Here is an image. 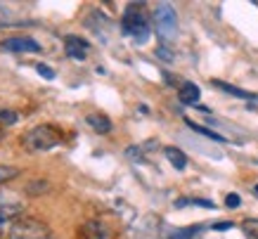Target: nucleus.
<instances>
[{"instance_id": "obj_5", "label": "nucleus", "mask_w": 258, "mask_h": 239, "mask_svg": "<svg viewBox=\"0 0 258 239\" xmlns=\"http://www.w3.org/2000/svg\"><path fill=\"white\" fill-rule=\"evenodd\" d=\"M24 201L15 192H0V234L3 230L24 216Z\"/></svg>"}, {"instance_id": "obj_4", "label": "nucleus", "mask_w": 258, "mask_h": 239, "mask_svg": "<svg viewBox=\"0 0 258 239\" xmlns=\"http://www.w3.org/2000/svg\"><path fill=\"white\" fill-rule=\"evenodd\" d=\"M152 19H154L157 36L164 40V43H168V40H173L175 36H178V17H175L173 5H168V3H159L157 8H154Z\"/></svg>"}, {"instance_id": "obj_19", "label": "nucleus", "mask_w": 258, "mask_h": 239, "mask_svg": "<svg viewBox=\"0 0 258 239\" xmlns=\"http://www.w3.org/2000/svg\"><path fill=\"white\" fill-rule=\"evenodd\" d=\"M36 71H38L43 78H47V81H52V78H55V71L50 69L47 64H38V67H36Z\"/></svg>"}, {"instance_id": "obj_10", "label": "nucleus", "mask_w": 258, "mask_h": 239, "mask_svg": "<svg viewBox=\"0 0 258 239\" xmlns=\"http://www.w3.org/2000/svg\"><path fill=\"white\" fill-rule=\"evenodd\" d=\"M86 124L90 126L95 133H100V135H107V133L111 131V121L104 114H88L86 116Z\"/></svg>"}, {"instance_id": "obj_24", "label": "nucleus", "mask_w": 258, "mask_h": 239, "mask_svg": "<svg viewBox=\"0 0 258 239\" xmlns=\"http://www.w3.org/2000/svg\"><path fill=\"white\" fill-rule=\"evenodd\" d=\"M256 194H258V185H256Z\"/></svg>"}, {"instance_id": "obj_7", "label": "nucleus", "mask_w": 258, "mask_h": 239, "mask_svg": "<svg viewBox=\"0 0 258 239\" xmlns=\"http://www.w3.org/2000/svg\"><path fill=\"white\" fill-rule=\"evenodd\" d=\"M64 50H67V54H69L71 59H79V62H83V59L88 57L90 45H88L83 38H79V36H67V38H64Z\"/></svg>"}, {"instance_id": "obj_18", "label": "nucleus", "mask_w": 258, "mask_h": 239, "mask_svg": "<svg viewBox=\"0 0 258 239\" xmlns=\"http://www.w3.org/2000/svg\"><path fill=\"white\" fill-rule=\"evenodd\" d=\"M26 192L29 194H38V192H47V183L45 180H33V183H29V187H26Z\"/></svg>"}, {"instance_id": "obj_14", "label": "nucleus", "mask_w": 258, "mask_h": 239, "mask_svg": "<svg viewBox=\"0 0 258 239\" xmlns=\"http://www.w3.org/2000/svg\"><path fill=\"white\" fill-rule=\"evenodd\" d=\"M22 170L17 168V166H0V185H5V183H10V180H15L17 175H19Z\"/></svg>"}, {"instance_id": "obj_12", "label": "nucleus", "mask_w": 258, "mask_h": 239, "mask_svg": "<svg viewBox=\"0 0 258 239\" xmlns=\"http://www.w3.org/2000/svg\"><path fill=\"white\" fill-rule=\"evenodd\" d=\"M164 154H166V159H168V161H171L178 170H185V166H187V156L182 154L178 147H166Z\"/></svg>"}, {"instance_id": "obj_8", "label": "nucleus", "mask_w": 258, "mask_h": 239, "mask_svg": "<svg viewBox=\"0 0 258 239\" xmlns=\"http://www.w3.org/2000/svg\"><path fill=\"white\" fill-rule=\"evenodd\" d=\"M81 237L83 239H109V227L100 220H88L81 227Z\"/></svg>"}, {"instance_id": "obj_15", "label": "nucleus", "mask_w": 258, "mask_h": 239, "mask_svg": "<svg viewBox=\"0 0 258 239\" xmlns=\"http://www.w3.org/2000/svg\"><path fill=\"white\" fill-rule=\"evenodd\" d=\"M202 227H185V230H173L168 234V239H192L195 234H199Z\"/></svg>"}, {"instance_id": "obj_16", "label": "nucleus", "mask_w": 258, "mask_h": 239, "mask_svg": "<svg viewBox=\"0 0 258 239\" xmlns=\"http://www.w3.org/2000/svg\"><path fill=\"white\" fill-rule=\"evenodd\" d=\"M242 230L246 232L251 239H258V218H246L242 223Z\"/></svg>"}, {"instance_id": "obj_2", "label": "nucleus", "mask_w": 258, "mask_h": 239, "mask_svg": "<svg viewBox=\"0 0 258 239\" xmlns=\"http://www.w3.org/2000/svg\"><path fill=\"white\" fill-rule=\"evenodd\" d=\"M59 140H62V133L55 126H36L22 135V147L26 152H47L59 145Z\"/></svg>"}, {"instance_id": "obj_13", "label": "nucleus", "mask_w": 258, "mask_h": 239, "mask_svg": "<svg viewBox=\"0 0 258 239\" xmlns=\"http://www.w3.org/2000/svg\"><path fill=\"white\" fill-rule=\"evenodd\" d=\"M185 124L192 128L195 133H202V135H206V138H211V140H216V142H225V138L220 135V133H216V131H209V128H204V126H199V124H195V121H189V118H185Z\"/></svg>"}, {"instance_id": "obj_20", "label": "nucleus", "mask_w": 258, "mask_h": 239, "mask_svg": "<svg viewBox=\"0 0 258 239\" xmlns=\"http://www.w3.org/2000/svg\"><path fill=\"white\" fill-rule=\"evenodd\" d=\"M225 204H227V208H237L239 204H242V199H239V194H227Z\"/></svg>"}, {"instance_id": "obj_1", "label": "nucleus", "mask_w": 258, "mask_h": 239, "mask_svg": "<svg viewBox=\"0 0 258 239\" xmlns=\"http://www.w3.org/2000/svg\"><path fill=\"white\" fill-rule=\"evenodd\" d=\"M121 31L135 38V43H140V45L147 43L152 26H149V15L145 12V3H131L125 8L123 17H121Z\"/></svg>"}, {"instance_id": "obj_11", "label": "nucleus", "mask_w": 258, "mask_h": 239, "mask_svg": "<svg viewBox=\"0 0 258 239\" xmlns=\"http://www.w3.org/2000/svg\"><path fill=\"white\" fill-rule=\"evenodd\" d=\"M216 88H220L223 93L227 95H235V97H242V100H258V95L253 93H246V90H242V88H235V85H230V83H223V81H211Z\"/></svg>"}, {"instance_id": "obj_9", "label": "nucleus", "mask_w": 258, "mask_h": 239, "mask_svg": "<svg viewBox=\"0 0 258 239\" xmlns=\"http://www.w3.org/2000/svg\"><path fill=\"white\" fill-rule=\"evenodd\" d=\"M202 97V90H199V85L197 83H182L178 90V100L182 104H197Z\"/></svg>"}, {"instance_id": "obj_23", "label": "nucleus", "mask_w": 258, "mask_h": 239, "mask_svg": "<svg viewBox=\"0 0 258 239\" xmlns=\"http://www.w3.org/2000/svg\"><path fill=\"white\" fill-rule=\"evenodd\" d=\"M3 135H5V133H3V128H0V140H3Z\"/></svg>"}, {"instance_id": "obj_21", "label": "nucleus", "mask_w": 258, "mask_h": 239, "mask_svg": "<svg viewBox=\"0 0 258 239\" xmlns=\"http://www.w3.org/2000/svg\"><path fill=\"white\" fill-rule=\"evenodd\" d=\"M157 57H161V59H164V62H173V54H171V50H168V47H159L157 50Z\"/></svg>"}, {"instance_id": "obj_22", "label": "nucleus", "mask_w": 258, "mask_h": 239, "mask_svg": "<svg viewBox=\"0 0 258 239\" xmlns=\"http://www.w3.org/2000/svg\"><path fill=\"white\" fill-rule=\"evenodd\" d=\"M235 223H227V220H223V223H216L213 225V230H230Z\"/></svg>"}, {"instance_id": "obj_3", "label": "nucleus", "mask_w": 258, "mask_h": 239, "mask_svg": "<svg viewBox=\"0 0 258 239\" xmlns=\"http://www.w3.org/2000/svg\"><path fill=\"white\" fill-rule=\"evenodd\" d=\"M8 239H55V237H52L50 227L43 220L22 216L19 220H15V223L10 225Z\"/></svg>"}, {"instance_id": "obj_17", "label": "nucleus", "mask_w": 258, "mask_h": 239, "mask_svg": "<svg viewBox=\"0 0 258 239\" xmlns=\"http://www.w3.org/2000/svg\"><path fill=\"white\" fill-rule=\"evenodd\" d=\"M17 121H19L17 111H12V109H0V124L3 126H15Z\"/></svg>"}, {"instance_id": "obj_6", "label": "nucleus", "mask_w": 258, "mask_h": 239, "mask_svg": "<svg viewBox=\"0 0 258 239\" xmlns=\"http://www.w3.org/2000/svg\"><path fill=\"white\" fill-rule=\"evenodd\" d=\"M3 50L8 52H40V43H36L29 36H22V38H8L3 43Z\"/></svg>"}]
</instances>
